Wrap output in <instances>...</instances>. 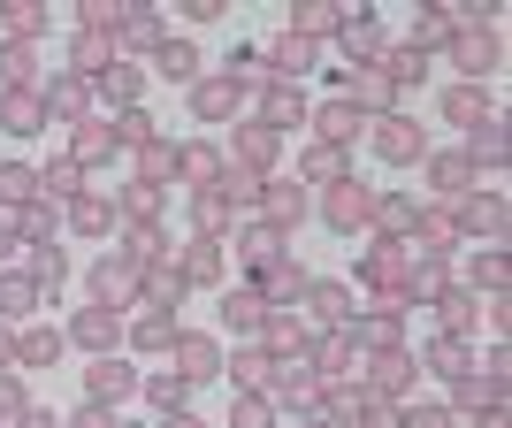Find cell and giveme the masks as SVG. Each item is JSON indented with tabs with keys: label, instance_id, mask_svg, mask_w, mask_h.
I'll return each mask as SVG.
<instances>
[{
	"label": "cell",
	"instance_id": "1",
	"mask_svg": "<svg viewBox=\"0 0 512 428\" xmlns=\"http://www.w3.org/2000/svg\"><path fill=\"white\" fill-rule=\"evenodd\" d=\"M276 398H283V406H321V375H314V360H306V352L276 367Z\"/></svg>",
	"mask_w": 512,
	"mask_h": 428
},
{
	"label": "cell",
	"instance_id": "2",
	"mask_svg": "<svg viewBox=\"0 0 512 428\" xmlns=\"http://www.w3.org/2000/svg\"><path fill=\"white\" fill-rule=\"evenodd\" d=\"M321 214H329L337 230H360V222H375V192H360V184H337Z\"/></svg>",
	"mask_w": 512,
	"mask_h": 428
},
{
	"label": "cell",
	"instance_id": "3",
	"mask_svg": "<svg viewBox=\"0 0 512 428\" xmlns=\"http://www.w3.org/2000/svg\"><path fill=\"white\" fill-rule=\"evenodd\" d=\"M85 390H92V406H115V398H130V390H138V375H130L123 360H92Z\"/></svg>",
	"mask_w": 512,
	"mask_h": 428
},
{
	"label": "cell",
	"instance_id": "4",
	"mask_svg": "<svg viewBox=\"0 0 512 428\" xmlns=\"http://www.w3.org/2000/svg\"><path fill=\"white\" fill-rule=\"evenodd\" d=\"M169 352H176V375H184V383H207L214 367H222V352H214L207 337H176Z\"/></svg>",
	"mask_w": 512,
	"mask_h": 428
},
{
	"label": "cell",
	"instance_id": "5",
	"mask_svg": "<svg viewBox=\"0 0 512 428\" xmlns=\"http://www.w3.org/2000/svg\"><path fill=\"white\" fill-rule=\"evenodd\" d=\"M69 62H77V77H107V69H115V39H107V31H77Z\"/></svg>",
	"mask_w": 512,
	"mask_h": 428
},
{
	"label": "cell",
	"instance_id": "6",
	"mask_svg": "<svg viewBox=\"0 0 512 428\" xmlns=\"http://www.w3.org/2000/svg\"><path fill=\"white\" fill-rule=\"evenodd\" d=\"M375 153H383V161H413V153H421V130H413L406 115H383V123H375Z\"/></svg>",
	"mask_w": 512,
	"mask_h": 428
},
{
	"label": "cell",
	"instance_id": "7",
	"mask_svg": "<svg viewBox=\"0 0 512 428\" xmlns=\"http://www.w3.org/2000/svg\"><path fill=\"white\" fill-rule=\"evenodd\" d=\"M344 54H352V62L360 69H375V54H383V23H367V16H344Z\"/></svg>",
	"mask_w": 512,
	"mask_h": 428
},
{
	"label": "cell",
	"instance_id": "8",
	"mask_svg": "<svg viewBox=\"0 0 512 428\" xmlns=\"http://www.w3.org/2000/svg\"><path fill=\"white\" fill-rule=\"evenodd\" d=\"M92 291H100V306H123L130 291H138V268H130V260H100V276H92Z\"/></svg>",
	"mask_w": 512,
	"mask_h": 428
},
{
	"label": "cell",
	"instance_id": "9",
	"mask_svg": "<svg viewBox=\"0 0 512 428\" xmlns=\"http://www.w3.org/2000/svg\"><path fill=\"white\" fill-rule=\"evenodd\" d=\"M344 92H352V107H390V77L383 69H344Z\"/></svg>",
	"mask_w": 512,
	"mask_h": 428
},
{
	"label": "cell",
	"instance_id": "10",
	"mask_svg": "<svg viewBox=\"0 0 512 428\" xmlns=\"http://www.w3.org/2000/svg\"><path fill=\"white\" fill-rule=\"evenodd\" d=\"M222 314H230V329L260 337V321H268V299H260V291H230V299H222Z\"/></svg>",
	"mask_w": 512,
	"mask_h": 428
},
{
	"label": "cell",
	"instance_id": "11",
	"mask_svg": "<svg viewBox=\"0 0 512 428\" xmlns=\"http://www.w3.org/2000/svg\"><path fill=\"white\" fill-rule=\"evenodd\" d=\"M314 123H321V138H329V146H344V138H360V107H352V100H329Z\"/></svg>",
	"mask_w": 512,
	"mask_h": 428
},
{
	"label": "cell",
	"instance_id": "12",
	"mask_svg": "<svg viewBox=\"0 0 512 428\" xmlns=\"http://www.w3.org/2000/svg\"><path fill=\"white\" fill-rule=\"evenodd\" d=\"M329 31H344V16L329 8V0H306V8H299V31H291V39L314 46V39H329Z\"/></svg>",
	"mask_w": 512,
	"mask_h": 428
},
{
	"label": "cell",
	"instance_id": "13",
	"mask_svg": "<svg viewBox=\"0 0 512 428\" xmlns=\"http://www.w3.org/2000/svg\"><path fill=\"white\" fill-rule=\"evenodd\" d=\"M176 276H184V283H214V276H222V245H214V237H199L192 253H184V268H176Z\"/></svg>",
	"mask_w": 512,
	"mask_h": 428
},
{
	"label": "cell",
	"instance_id": "14",
	"mask_svg": "<svg viewBox=\"0 0 512 428\" xmlns=\"http://www.w3.org/2000/svg\"><path fill=\"white\" fill-rule=\"evenodd\" d=\"M451 46H459V62H467L474 77L497 62V39H490V31H451Z\"/></svg>",
	"mask_w": 512,
	"mask_h": 428
},
{
	"label": "cell",
	"instance_id": "15",
	"mask_svg": "<svg viewBox=\"0 0 512 428\" xmlns=\"http://www.w3.org/2000/svg\"><path fill=\"white\" fill-rule=\"evenodd\" d=\"M161 77H169V85H192V77H199V54L184 39H161Z\"/></svg>",
	"mask_w": 512,
	"mask_h": 428
},
{
	"label": "cell",
	"instance_id": "16",
	"mask_svg": "<svg viewBox=\"0 0 512 428\" xmlns=\"http://www.w3.org/2000/svg\"><path fill=\"white\" fill-rule=\"evenodd\" d=\"M268 130H283V123H306V92H291V85H276L268 92V115H260Z\"/></svg>",
	"mask_w": 512,
	"mask_h": 428
},
{
	"label": "cell",
	"instance_id": "17",
	"mask_svg": "<svg viewBox=\"0 0 512 428\" xmlns=\"http://www.w3.org/2000/svg\"><path fill=\"white\" fill-rule=\"evenodd\" d=\"M237 161H245V169H268V161H276V130L253 123L245 138H237Z\"/></svg>",
	"mask_w": 512,
	"mask_h": 428
},
{
	"label": "cell",
	"instance_id": "18",
	"mask_svg": "<svg viewBox=\"0 0 512 428\" xmlns=\"http://www.w3.org/2000/svg\"><path fill=\"white\" fill-rule=\"evenodd\" d=\"M192 107H199V115H230V107H237V77H207V85L192 92Z\"/></svg>",
	"mask_w": 512,
	"mask_h": 428
},
{
	"label": "cell",
	"instance_id": "19",
	"mask_svg": "<svg viewBox=\"0 0 512 428\" xmlns=\"http://www.w3.org/2000/svg\"><path fill=\"white\" fill-rule=\"evenodd\" d=\"M54 352H62V329H23V344H16V360H23V367H46Z\"/></svg>",
	"mask_w": 512,
	"mask_h": 428
},
{
	"label": "cell",
	"instance_id": "20",
	"mask_svg": "<svg viewBox=\"0 0 512 428\" xmlns=\"http://www.w3.org/2000/svg\"><path fill=\"white\" fill-rule=\"evenodd\" d=\"M176 169L192 176V184H214V176H222V153H214V146H184V153H176Z\"/></svg>",
	"mask_w": 512,
	"mask_h": 428
},
{
	"label": "cell",
	"instance_id": "21",
	"mask_svg": "<svg viewBox=\"0 0 512 428\" xmlns=\"http://www.w3.org/2000/svg\"><path fill=\"white\" fill-rule=\"evenodd\" d=\"M77 344H92V352H107V344H115V314H107V306H92V314H77Z\"/></svg>",
	"mask_w": 512,
	"mask_h": 428
},
{
	"label": "cell",
	"instance_id": "22",
	"mask_svg": "<svg viewBox=\"0 0 512 428\" xmlns=\"http://www.w3.org/2000/svg\"><path fill=\"white\" fill-rule=\"evenodd\" d=\"M444 115H451V123H482V115H490V100H482V92H474V85H459V92H451V100H444Z\"/></svg>",
	"mask_w": 512,
	"mask_h": 428
},
{
	"label": "cell",
	"instance_id": "23",
	"mask_svg": "<svg viewBox=\"0 0 512 428\" xmlns=\"http://www.w3.org/2000/svg\"><path fill=\"white\" fill-rule=\"evenodd\" d=\"M0 123H8V130H39V123H46V100H31V92H16V100L0 107Z\"/></svg>",
	"mask_w": 512,
	"mask_h": 428
},
{
	"label": "cell",
	"instance_id": "24",
	"mask_svg": "<svg viewBox=\"0 0 512 428\" xmlns=\"http://www.w3.org/2000/svg\"><path fill=\"white\" fill-rule=\"evenodd\" d=\"M474 161H490V169L505 161V138H497V123H474V138H467V169H474Z\"/></svg>",
	"mask_w": 512,
	"mask_h": 428
},
{
	"label": "cell",
	"instance_id": "25",
	"mask_svg": "<svg viewBox=\"0 0 512 428\" xmlns=\"http://www.w3.org/2000/svg\"><path fill=\"white\" fill-rule=\"evenodd\" d=\"M428 184H436V192H467V153H444V161H428Z\"/></svg>",
	"mask_w": 512,
	"mask_h": 428
},
{
	"label": "cell",
	"instance_id": "26",
	"mask_svg": "<svg viewBox=\"0 0 512 428\" xmlns=\"http://www.w3.org/2000/svg\"><path fill=\"white\" fill-rule=\"evenodd\" d=\"M291 214H306V192L299 184H276V192H268V230H283Z\"/></svg>",
	"mask_w": 512,
	"mask_h": 428
},
{
	"label": "cell",
	"instance_id": "27",
	"mask_svg": "<svg viewBox=\"0 0 512 428\" xmlns=\"http://www.w3.org/2000/svg\"><path fill=\"white\" fill-rule=\"evenodd\" d=\"M31 192H39V176L23 169V161H8V169H0V199H8V207H23Z\"/></svg>",
	"mask_w": 512,
	"mask_h": 428
},
{
	"label": "cell",
	"instance_id": "28",
	"mask_svg": "<svg viewBox=\"0 0 512 428\" xmlns=\"http://www.w3.org/2000/svg\"><path fill=\"white\" fill-rule=\"evenodd\" d=\"M268 62H276L283 77H299V69L314 62V46H306V39H276V46H268Z\"/></svg>",
	"mask_w": 512,
	"mask_h": 428
},
{
	"label": "cell",
	"instance_id": "29",
	"mask_svg": "<svg viewBox=\"0 0 512 428\" xmlns=\"http://www.w3.org/2000/svg\"><path fill=\"white\" fill-rule=\"evenodd\" d=\"M130 337L146 344V352H169V344H176V321H169V314H146L138 329H130Z\"/></svg>",
	"mask_w": 512,
	"mask_h": 428
},
{
	"label": "cell",
	"instance_id": "30",
	"mask_svg": "<svg viewBox=\"0 0 512 428\" xmlns=\"http://www.w3.org/2000/svg\"><path fill=\"white\" fill-rule=\"evenodd\" d=\"M268 375H276V367H268V352H237V367H230V383H245V390H260Z\"/></svg>",
	"mask_w": 512,
	"mask_h": 428
},
{
	"label": "cell",
	"instance_id": "31",
	"mask_svg": "<svg viewBox=\"0 0 512 428\" xmlns=\"http://www.w3.org/2000/svg\"><path fill=\"white\" fill-rule=\"evenodd\" d=\"M46 107L77 115V107H85V77H54V85H46Z\"/></svg>",
	"mask_w": 512,
	"mask_h": 428
},
{
	"label": "cell",
	"instance_id": "32",
	"mask_svg": "<svg viewBox=\"0 0 512 428\" xmlns=\"http://www.w3.org/2000/svg\"><path fill=\"white\" fill-rule=\"evenodd\" d=\"M306 176H314V184H337V176H344V153L337 146H314V153H306Z\"/></svg>",
	"mask_w": 512,
	"mask_h": 428
},
{
	"label": "cell",
	"instance_id": "33",
	"mask_svg": "<svg viewBox=\"0 0 512 428\" xmlns=\"http://www.w3.org/2000/svg\"><path fill=\"white\" fill-rule=\"evenodd\" d=\"M192 214H199V230L214 237V230H230V214H237V207H230V199H222V192H207V199H199Z\"/></svg>",
	"mask_w": 512,
	"mask_h": 428
},
{
	"label": "cell",
	"instance_id": "34",
	"mask_svg": "<svg viewBox=\"0 0 512 428\" xmlns=\"http://www.w3.org/2000/svg\"><path fill=\"white\" fill-rule=\"evenodd\" d=\"M314 314L321 321H352V299H344L337 283H314Z\"/></svg>",
	"mask_w": 512,
	"mask_h": 428
},
{
	"label": "cell",
	"instance_id": "35",
	"mask_svg": "<svg viewBox=\"0 0 512 428\" xmlns=\"http://www.w3.org/2000/svg\"><path fill=\"white\" fill-rule=\"evenodd\" d=\"M383 77H390V85H413V77H421V54H413V46H390Z\"/></svg>",
	"mask_w": 512,
	"mask_h": 428
},
{
	"label": "cell",
	"instance_id": "36",
	"mask_svg": "<svg viewBox=\"0 0 512 428\" xmlns=\"http://www.w3.org/2000/svg\"><path fill=\"white\" fill-rule=\"evenodd\" d=\"M153 406H184V398H192V383H184V375H176V367H169V375H153Z\"/></svg>",
	"mask_w": 512,
	"mask_h": 428
},
{
	"label": "cell",
	"instance_id": "37",
	"mask_svg": "<svg viewBox=\"0 0 512 428\" xmlns=\"http://www.w3.org/2000/svg\"><path fill=\"white\" fill-rule=\"evenodd\" d=\"M406 375H413L406 352H383V367H375V390H406Z\"/></svg>",
	"mask_w": 512,
	"mask_h": 428
},
{
	"label": "cell",
	"instance_id": "38",
	"mask_svg": "<svg viewBox=\"0 0 512 428\" xmlns=\"http://www.w3.org/2000/svg\"><path fill=\"white\" fill-rule=\"evenodd\" d=\"M138 169H146V184H153V176H169V169H176V153L161 146V138H146V146H138Z\"/></svg>",
	"mask_w": 512,
	"mask_h": 428
},
{
	"label": "cell",
	"instance_id": "39",
	"mask_svg": "<svg viewBox=\"0 0 512 428\" xmlns=\"http://www.w3.org/2000/svg\"><path fill=\"white\" fill-rule=\"evenodd\" d=\"M107 138H115V146H146V138H153V123L138 115V107H130V115H123L115 130H107Z\"/></svg>",
	"mask_w": 512,
	"mask_h": 428
},
{
	"label": "cell",
	"instance_id": "40",
	"mask_svg": "<svg viewBox=\"0 0 512 428\" xmlns=\"http://www.w3.org/2000/svg\"><path fill=\"white\" fill-rule=\"evenodd\" d=\"M31 299H39V283H31V276H8V283H0V306H8V314H23Z\"/></svg>",
	"mask_w": 512,
	"mask_h": 428
},
{
	"label": "cell",
	"instance_id": "41",
	"mask_svg": "<svg viewBox=\"0 0 512 428\" xmlns=\"http://www.w3.org/2000/svg\"><path fill=\"white\" fill-rule=\"evenodd\" d=\"M100 92H107V100H130V92H138V69H123V62H115V69L100 77Z\"/></svg>",
	"mask_w": 512,
	"mask_h": 428
},
{
	"label": "cell",
	"instance_id": "42",
	"mask_svg": "<svg viewBox=\"0 0 512 428\" xmlns=\"http://www.w3.org/2000/svg\"><path fill=\"white\" fill-rule=\"evenodd\" d=\"M39 23H46V16H39V8H31V0H16V8H8V31H16V46L31 39V31H39Z\"/></svg>",
	"mask_w": 512,
	"mask_h": 428
},
{
	"label": "cell",
	"instance_id": "43",
	"mask_svg": "<svg viewBox=\"0 0 512 428\" xmlns=\"http://www.w3.org/2000/svg\"><path fill=\"white\" fill-rule=\"evenodd\" d=\"M107 222H115L107 199H77V230H107Z\"/></svg>",
	"mask_w": 512,
	"mask_h": 428
},
{
	"label": "cell",
	"instance_id": "44",
	"mask_svg": "<svg viewBox=\"0 0 512 428\" xmlns=\"http://www.w3.org/2000/svg\"><path fill=\"white\" fill-rule=\"evenodd\" d=\"M153 207H161V192H153V184H130V192H123V214H138V222H146Z\"/></svg>",
	"mask_w": 512,
	"mask_h": 428
},
{
	"label": "cell",
	"instance_id": "45",
	"mask_svg": "<svg viewBox=\"0 0 512 428\" xmlns=\"http://www.w3.org/2000/svg\"><path fill=\"white\" fill-rule=\"evenodd\" d=\"M153 299H161V306L184 299V276H176V268H153ZM161 306H153V314H161Z\"/></svg>",
	"mask_w": 512,
	"mask_h": 428
},
{
	"label": "cell",
	"instance_id": "46",
	"mask_svg": "<svg viewBox=\"0 0 512 428\" xmlns=\"http://www.w3.org/2000/svg\"><path fill=\"white\" fill-rule=\"evenodd\" d=\"M23 69H31V46H8L0 54V85H23Z\"/></svg>",
	"mask_w": 512,
	"mask_h": 428
},
{
	"label": "cell",
	"instance_id": "47",
	"mask_svg": "<svg viewBox=\"0 0 512 428\" xmlns=\"http://www.w3.org/2000/svg\"><path fill=\"white\" fill-rule=\"evenodd\" d=\"M69 276V260L62 253H46V245H39V268H31V283H62Z\"/></svg>",
	"mask_w": 512,
	"mask_h": 428
},
{
	"label": "cell",
	"instance_id": "48",
	"mask_svg": "<svg viewBox=\"0 0 512 428\" xmlns=\"http://www.w3.org/2000/svg\"><path fill=\"white\" fill-rule=\"evenodd\" d=\"M398 428H451V413H444V406H413Z\"/></svg>",
	"mask_w": 512,
	"mask_h": 428
},
{
	"label": "cell",
	"instance_id": "49",
	"mask_svg": "<svg viewBox=\"0 0 512 428\" xmlns=\"http://www.w3.org/2000/svg\"><path fill=\"white\" fill-rule=\"evenodd\" d=\"M230 428H268V406H260V398H245V406L230 413Z\"/></svg>",
	"mask_w": 512,
	"mask_h": 428
},
{
	"label": "cell",
	"instance_id": "50",
	"mask_svg": "<svg viewBox=\"0 0 512 428\" xmlns=\"http://www.w3.org/2000/svg\"><path fill=\"white\" fill-rule=\"evenodd\" d=\"M0 413H23V383L8 375V367H0Z\"/></svg>",
	"mask_w": 512,
	"mask_h": 428
},
{
	"label": "cell",
	"instance_id": "51",
	"mask_svg": "<svg viewBox=\"0 0 512 428\" xmlns=\"http://www.w3.org/2000/svg\"><path fill=\"white\" fill-rule=\"evenodd\" d=\"M107 146H115V138H107V130H85V138H77V161H100Z\"/></svg>",
	"mask_w": 512,
	"mask_h": 428
},
{
	"label": "cell",
	"instance_id": "52",
	"mask_svg": "<svg viewBox=\"0 0 512 428\" xmlns=\"http://www.w3.org/2000/svg\"><path fill=\"white\" fill-rule=\"evenodd\" d=\"M39 184H46V192H54V199H69V192H77V169H46Z\"/></svg>",
	"mask_w": 512,
	"mask_h": 428
},
{
	"label": "cell",
	"instance_id": "53",
	"mask_svg": "<svg viewBox=\"0 0 512 428\" xmlns=\"http://www.w3.org/2000/svg\"><path fill=\"white\" fill-rule=\"evenodd\" d=\"M77 428H115V421H107V406H85V413H77Z\"/></svg>",
	"mask_w": 512,
	"mask_h": 428
},
{
	"label": "cell",
	"instance_id": "54",
	"mask_svg": "<svg viewBox=\"0 0 512 428\" xmlns=\"http://www.w3.org/2000/svg\"><path fill=\"white\" fill-rule=\"evenodd\" d=\"M16 428H54V413H31V406H23V413H16Z\"/></svg>",
	"mask_w": 512,
	"mask_h": 428
},
{
	"label": "cell",
	"instance_id": "55",
	"mask_svg": "<svg viewBox=\"0 0 512 428\" xmlns=\"http://www.w3.org/2000/svg\"><path fill=\"white\" fill-rule=\"evenodd\" d=\"M8 360H16V337H8V329H0V367H8Z\"/></svg>",
	"mask_w": 512,
	"mask_h": 428
},
{
	"label": "cell",
	"instance_id": "56",
	"mask_svg": "<svg viewBox=\"0 0 512 428\" xmlns=\"http://www.w3.org/2000/svg\"><path fill=\"white\" fill-rule=\"evenodd\" d=\"M8 245H16V230H8V222H0V260H8Z\"/></svg>",
	"mask_w": 512,
	"mask_h": 428
},
{
	"label": "cell",
	"instance_id": "57",
	"mask_svg": "<svg viewBox=\"0 0 512 428\" xmlns=\"http://www.w3.org/2000/svg\"><path fill=\"white\" fill-rule=\"evenodd\" d=\"M169 428H199V421H192V413H176V421H169Z\"/></svg>",
	"mask_w": 512,
	"mask_h": 428
},
{
	"label": "cell",
	"instance_id": "58",
	"mask_svg": "<svg viewBox=\"0 0 512 428\" xmlns=\"http://www.w3.org/2000/svg\"><path fill=\"white\" fill-rule=\"evenodd\" d=\"M299 428H329V421H299Z\"/></svg>",
	"mask_w": 512,
	"mask_h": 428
},
{
	"label": "cell",
	"instance_id": "59",
	"mask_svg": "<svg viewBox=\"0 0 512 428\" xmlns=\"http://www.w3.org/2000/svg\"><path fill=\"white\" fill-rule=\"evenodd\" d=\"M0 428H8V421H0Z\"/></svg>",
	"mask_w": 512,
	"mask_h": 428
}]
</instances>
